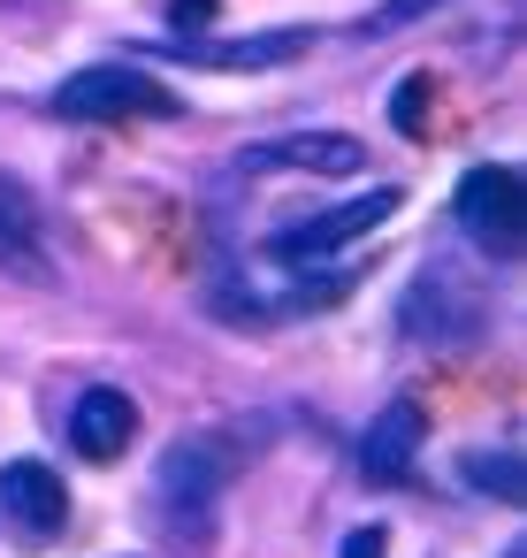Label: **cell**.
Masks as SVG:
<instances>
[{
    "label": "cell",
    "mask_w": 527,
    "mask_h": 558,
    "mask_svg": "<svg viewBox=\"0 0 527 558\" xmlns=\"http://www.w3.org/2000/svg\"><path fill=\"white\" fill-rule=\"evenodd\" d=\"M222 482H230V444H215V436H176L169 444V459L154 474V520L176 550H207Z\"/></svg>",
    "instance_id": "1"
},
{
    "label": "cell",
    "mask_w": 527,
    "mask_h": 558,
    "mask_svg": "<svg viewBox=\"0 0 527 558\" xmlns=\"http://www.w3.org/2000/svg\"><path fill=\"white\" fill-rule=\"evenodd\" d=\"M62 123H115V116H176V93L131 62H100V70H77L54 85L47 100Z\"/></svg>",
    "instance_id": "2"
},
{
    "label": "cell",
    "mask_w": 527,
    "mask_h": 558,
    "mask_svg": "<svg viewBox=\"0 0 527 558\" xmlns=\"http://www.w3.org/2000/svg\"><path fill=\"white\" fill-rule=\"evenodd\" d=\"M382 215H397V192H390V184H382V192H359V199H344V207H321V215H306V222H283V230L268 238V253H275L283 268H298V260H321V253L367 238Z\"/></svg>",
    "instance_id": "3"
},
{
    "label": "cell",
    "mask_w": 527,
    "mask_h": 558,
    "mask_svg": "<svg viewBox=\"0 0 527 558\" xmlns=\"http://www.w3.org/2000/svg\"><path fill=\"white\" fill-rule=\"evenodd\" d=\"M451 207H458V230L481 238L489 253H512L519 245V177L512 169H497V161L466 169L458 192H451Z\"/></svg>",
    "instance_id": "4"
},
{
    "label": "cell",
    "mask_w": 527,
    "mask_h": 558,
    "mask_svg": "<svg viewBox=\"0 0 527 558\" xmlns=\"http://www.w3.org/2000/svg\"><path fill=\"white\" fill-rule=\"evenodd\" d=\"M397 329L413 344H466V337H481V299H458L443 276H420L397 299Z\"/></svg>",
    "instance_id": "5"
},
{
    "label": "cell",
    "mask_w": 527,
    "mask_h": 558,
    "mask_svg": "<svg viewBox=\"0 0 527 558\" xmlns=\"http://www.w3.org/2000/svg\"><path fill=\"white\" fill-rule=\"evenodd\" d=\"M131 436H138V405H131V390H115V383H93V390L70 405V444H77V459H93V466H115V459L131 451Z\"/></svg>",
    "instance_id": "6"
},
{
    "label": "cell",
    "mask_w": 527,
    "mask_h": 558,
    "mask_svg": "<svg viewBox=\"0 0 527 558\" xmlns=\"http://www.w3.org/2000/svg\"><path fill=\"white\" fill-rule=\"evenodd\" d=\"M0 512H9L24 535H62V520H70V489H62V474L54 466H39V459H9L0 466Z\"/></svg>",
    "instance_id": "7"
},
{
    "label": "cell",
    "mask_w": 527,
    "mask_h": 558,
    "mask_svg": "<svg viewBox=\"0 0 527 558\" xmlns=\"http://www.w3.org/2000/svg\"><path fill=\"white\" fill-rule=\"evenodd\" d=\"M359 161H367V146L344 131H291V138L245 154V169H314V177H352Z\"/></svg>",
    "instance_id": "8"
},
{
    "label": "cell",
    "mask_w": 527,
    "mask_h": 558,
    "mask_svg": "<svg viewBox=\"0 0 527 558\" xmlns=\"http://www.w3.org/2000/svg\"><path fill=\"white\" fill-rule=\"evenodd\" d=\"M413 451H420V405L413 398H390L367 421V436H359V474L367 482H397L413 466Z\"/></svg>",
    "instance_id": "9"
},
{
    "label": "cell",
    "mask_w": 527,
    "mask_h": 558,
    "mask_svg": "<svg viewBox=\"0 0 527 558\" xmlns=\"http://www.w3.org/2000/svg\"><path fill=\"white\" fill-rule=\"evenodd\" d=\"M0 276H24V283H47V245H39V215H32V192L0 177Z\"/></svg>",
    "instance_id": "10"
},
{
    "label": "cell",
    "mask_w": 527,
    "mask_h": 558,
    "mask_svg": "<svg viewBox=\"0 0 527 558\" xmlns=\"http://www.w3.org/2000/svg\"><path fill=\"white\" fill-rule=\"evenodd\" d=\"M176 62H192V70H268V62H291V54H306V32H260V39H184V47H169Z\"/></svg>",
    "instance_id": "11"
},
{
    "label": "cell",
    "mask_w": 527,
    "mask_h": 558,
    "mask_svg": "<svg viewBox=\"0 0 527 558\" xmlns=\"http://www.w3.org/2000/svg\"><path fill=\"white\" fill-rule=\"evenodd\" d=\"M458 466H466L474 489H489V497H504V505H519V489H527L519 459H504V451H474V459H458Z\"/></svg>",
    "instance_id": "12"
},
{
    "label": "cell",
    "mask_w": 527,
    "mask_h": 558,
    "mask_svg": "<svg viewBox=\"0 0 527 558\" xmlns=\"http://www.w3.org/2000/svg\"><path fill=\"white\" fill-rule=\"evenodd\" d=\"M428 93H436L428 77H405L397 100H390V123H397V131H420V123H428Z\"/></svg>",
    "instance_id": "13"
},
{
    "label": "cell",
    "mask_w": 527,
    "mask_h": 558,
    "mask_svg": "<svg viewBox=\"0 0 527 558\" xmlns=\"http://www.w3.org/2000/svg\"><path fill=\"white\" fill-rule=\"evenodd\" d=\"M436 0H390V9H375L367 24H359V39H382V32H397V24H413V16H428Z\"/></svg>",
    "instance_id": "14"
},
{
    "label": "cell",
    "mask_w": 527,
    "mask_h": 558,
    "mask_svg": "<svg viewBox=\"0 0 527 558\" xmlns=\"http://www.w3.org/2000/svg\"><path fill=\"white\" fill-rule=\"evenodd\" d=\"M382 550H390V527H382V520H359V527L336 543V558H382Z\"/></svg>",
    "instance_id": "15"
},
{
    "label": "cell",
    "mask_w": 527,
    "mask_h": 558,
    "mask_svg": "<svg viewBox=\"0 0 527 558\" xmlns=\"http://www.w3.org/2000/svg\"><path fill=\"white\" fill-rule=\"evenodd\" d=\"M169 16H176V24H207V16H215V0H176Z\"/></svg>",
    "instance_id": "16"
},
{
    "label": "cell",
    "mask_w": 527,
    "mask_h": 558,
    "mask_svg": "<svg viewBox=\"0 0 527 558\" xmlns=\"http://www.w3.org/2000/svg\"><path fill=\"white\" fill-rule=\"evenodd\" d=\"M504 558H527V550H504Z\"/></svg>",
    "instance_id": "17"
}]
</instances>
